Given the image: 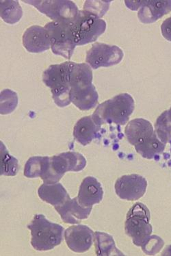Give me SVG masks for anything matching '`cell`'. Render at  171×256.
Masks as SVG:
<instances>
[{
    "instance_id": "cell-1",
    "label": "cell",
    "mask_w": 171,
    "mask_h": 256,
    "mask_svg": "<svg viewBox=\"0 0 171 256\" xmlns=\"http://www.w3.org/2000/svg\"><path fill=\"white\" fill-rule=\"evenodd\" d=\"M72 102L81 110L96 107L98 96L92 84V72L86 63L72 62L70 74Z\"/></svg>"
},
{
    "instance_id": "cell-2",
    "label": "cell",
    "mask_w": 171,
    "mask_h": 256,
    "mask_svg": "<svg viewBox=\"0 0 171 256\" xmlns=\"http://www.w3.org/2000/svg\"><path fill=\"white\" fill-rule=\"evenodd\" d=\"M134 100L128 94H122L98 106L92 118L98 126L115 124L124 126L134 110Z\"/></svg>"
},
{
    "instance_id": "cell-3",
    "label": "cell",
    "mask_w": 171,
    "mask_h": 256,
    "mask_svg": "<svg viewBox=\"0 0 171 256\" xmlns=\"http://www.w3.org/2000/svg\"><path fill=\"white\" fill-rule=\"evenodd\" d=\"M72 62L52 64L44 72L42 81L51 89L56 104L60 108L68 106L72 103L70 74Z\"/></svg>"
},
{
    "instance_id": "cell-4",
    "label": "cell",
    "mask_w": 171,
    "mask_h": 256,
    "mask_svg": "<svg viewBox=\"0 0 171 256\" xmlns=\"http://www.w3.org/2000/svg\"><path fill=\"white\" fill-rule=\"evenodd\" d=\"M28 228L31 231V244L37 251H49L63 240L64 228L48 220L42 214H36Z\"/></svg>"
},
{
    "instance_id": "cell-5",
    "label": "cell",
    "mask_w": 171,
    "mask_h": 256,
    "mask_svg": "<svg viewBox=\"0 0 171 256\" xmlns=\"http://www.w3.org/2000/svg\"><path fill=\"white\" fill-rule=\"evenodd\" d=\"M150 220V210L140 202L136 203L128 212L124 231L135 246L142 248L150 240L153 232Z\"/></svg>"
},
{
    "instance_id": "cell-6",
    "label": "cell",
    "mask_w": 171,
    "mask_h": 256,
    "mask_svg": "<svg viewBox=\"0 0 171 256\" xmlns=\"http://www.w3.org/2000/svg\"><path fill=\"white\" fill-rule=\"evenodd\" d=\"M70 25L76 46H79L96 42L106 30V22L84 10L79 11Z\"/></svg>"
},
{
    "instance_id": "cell-7",
    "label": "cell",
    "mask_w": 171,
    "mask_h": 256,
    "mask_svg": "<svg viewBox=\"0 0 171 256\" xmlns=\"http://www.w3.org/2000/svg\"><path fill=\"white\" fill-rule=\"evenodd\" d=\"M86 165V160L81 154L68 152L50 157L48 172L44 179V184L58 183L65 172H79Z\"/></svg>"
},
{
    "instance_id": "cell-8",
    "label": "cell",
    "mask_w": 171,
    "mask_h": 256,
    "mask_svg": "<svg viewBox=\"0 0 171 256\" xmlns=\"http://www.w3.org/2000/svg\"><path fill=\"white\" fill-rule=\"evenodd\" d=\"M44 28L49 34L53 53L70 59L77 46L70 22L53 21L46 24Z\"/></svg>"
},
{
    "instance_id": "cell-9",
    "label": "cell",
    "mask_w": 171,
    "mask_h": 256,
    "mask_svg": "<svg viewBox=\"0 0 171 256\" xmlns=\"http://www.w3.org/2000/svg\"><path fill=\"white\" fill-rule=\"evenodd\" d=\"M24 2L34 6L40 12L54 21H74L80 11L74 2L66 0H28Z\"/></svg>"
},
{
    "instance_id": "cell-10",
    "label": "cell",
    "mask_w": 171,
    "mask_h": 256,
    "mask_svg": "<svg viewBox=\"0 0 171 256\" xmlns=\"http://www.w3.org/2000/svg\"><path fill=\"white\" fill-rule=\"evenodd\" d=\"M124 56V52L118 46L96 42L87 52L86 62L91 68L98 70L116 66L120 62Z\"/></svg>"
},
{
    "instance_id": "cell-11",
    "label": "cell",
    "mask_w": 171,
    "mask_h": 256,
    "mask_svg": "<svg viewBox=\"0 0 171 256\" xmlns=\"http://www.w3.org/2000/svg\"><path fill=\"white\" fill-rule=\"evenodd\" d=\"M115 192L120 199L136 201L146 194L148 182L137 174L122 176L115 183Z\"/></svg>"
},
{
    "instance_id": "cell-12",
    "label": "cell",
    "mask_w": 171,
    "mask_h": 256,
    "mask_svg": "<svg viewBox=\"0 0 171 256\" xmlns=\"http://www.w3.org/2000/svg\"><path fill=\"white\" fill-rule=\"evenodd\" d=\"M94 234L88 226H70L64 232L66 244L72 251L84 253L89 250L94 243Z\"/></svg>"
},
{
    "instance_id": "cell-13",
    "label": "cell",
    "mask_w": 171,
    "mask_h": 256,
    "mask_svg": "<svg viewBox=\"0 0 171 256\" xmlns=\"http://www.w3.org/2000/svg\"><path fill=\"white\" fill-rule=\"evenodd\" d=\"M124 134L130 144L134 146L150 142L157 136L153 126L144 118H135L128 124Z\"/></svg>"
},
{
    "instance_id": "cell-14",
    "label": "cell",
    "mask_w": 171,
    "mask_h": 256,
    "mask_svg": "<svg viewBox=\"0 0 171 256\" xmlns=\"http://www.w3.org/2000/svg\"><path fill=\"white\" fill-rule=\"evenodd\" d=\"M23 44L30 53H42L52 47L48 31L44 27L32 26L23 35Z\"/></svg>"
},
{
    "instance_id": "cell-15",
    "label": "cell",
    "mask_w": 171,
    "mask_h": 256,
    "mask_svg": "<svg viewBox=\"0 0 171 256\" xmlns=\"http://www.w3.org/2000/svg\"><path fill=\"white\" fill-rule=\"evenodd\" d=\"M55 210L60 215L63 222L68 224H79L81 220L88 218L92 207L82 206L78 198H68L64 204L55 206Z\"/></svg>"
},
{
    "instance_id": "cell-16",
    "label": "cell",
    "mask_w": 171,
    "mask_h": 256,
    "mask_svg": "<svg viewBox=\"0 0 171 256\" xmlns=\"http://www.w3.org/2000/svg\"><path fill=\"white\" fill-rule=\"evenodd\" d=\"M104 190L96 178L88 176L84 179L80 186L78 199L84 207H92L103 200Z\"/></svg>"
},
{
    "instance_id": "cell-17",
    "label": "cell",
    "mask_w": 171,
    "mask_h": 256,
    "mask_svg": "<svg viewBox=\"0 0 171 256\" xmlns=\"http://www.w3.org/2000/svg\"><path fill=\"white\" fill-rule=\"evenodd\" d=\"M171 12V1H142L138 18L143 24L154 23Z\"/></svg>"
},
{
    "instance_id": "cell-18",
    "label": "cell",
    "mask_w": 171,
    "mask_h": 256,
    "mask_svg": "<svg viewBox=\"0 0 171 256\" xmlns=\"http://www.w3.org/2000/svg\"><path fill=\"white\" fill-rule=\"evenodd\" d=\"M100 129L101 126L94 122L92 115L84 116L76 123L74 130V136L78 142L86 146L96 138Z\"/></svg>"
},
{
    "instance_id": "cell-19",
    "label": "cell",
    "mask_w": 171,
    "mask_h": 256,
    "mask_svg": "<svg viewBox=\"0 0 171 256\" xmlns=\"http://www.w3.org/2000/svg\"><path fill=\"white\" fill-rule=\"evenodd\" d=\"M39 198L54 206H60L70 198L60 183L44 184L38 190Z\"/></svg>"
},
{
    "instance_id": "cell-20",
    "label": "cell",
    "mask_w": 171,
    "mask_h": 256,
    "mask_svg": "<svg viewBox=\"0 0 171 256\" xmlns=\"http://www.w3.org/2000/svg\"><path fill=\"white\" fill-rule=\"evenodd\" d=\"M50 162L49 156H33L25 165L24 176L28 178H40L44 179L47 174Z\"/></svg>"
},
{
    "instance_id": "cell-21",
    "label": "cell",
    "mask_w": 171,
    "mask_h": 256,
    "mask_svg": "<svg viewBox=\"0 0 171 256\" xmlns=\"http://www.w3.org/2000/svg\"><path fill=\"white\" fill-rule=\"evenodd\" d=\"M94 242L98 256L124 255L116 248L112 237L107 234L96 232L94 233Z\"/></svg>"
},
{
    "instance_id": "cell-22",
    "label": "cell",
    "mask_w": 171,
    "mask_h": 256,
    "mask_svg": "<svg viewBox=\"0 0 171 256\" xmlns=\"http://www.w3.org/2000/svg\"><path fill=\"white\" fill-rule=\"evenodd\" d=\"M1 18L6 23L16 24L23 16V10L18 1H1Z\"/></svg>"
},
{
    "instance_id": "cell-23",
    "label": "cell",
    "mask_w": 171,
    "mask_h": 256,
    "mask_svg": "<svg viewBox=\"0 0 171 256\" xmlns=\"http://www.w3.org/2000/svg\"><path fill=\"white\" fill-rule=\"evenodd\" d=\"M155 131L163 144H166L171 142V108L164 111L158 118L155 124Z\"/></svg>"
},
{
    "instance_id": "cell-24",
    "label": "cell",
    "mask_w": 171,
    "mask_h": 256,
    "mask_svg": "<svg viewBox=\"0 0 171 256\" xmlns=\"http://www.w3.org/2000/svg\"><path fill=\"white\" fill-rule=\"evenodd\" d=\"M20 170L18 160L11 156L1 142V175L14 176Z\"/></svg>"
},
{
    "instance_id": "cell-25",
    "label": "cell",
    "mask_w": 171,
    "mask_h": 256,
    "mask_svg": "<svg viewBox=\"0 0 171 256\" xmlns=\"http://www.w3.org/2000/svg\"><path fill=\"white\" fill-rule=\"evenodd\" d=\"M110 2V1H86L84 6V10L102 18L106 14Z\"/></svg>"
},
{
    "instance_id": "cell-26",
    "label": "cell",
    "mask_w": 171,
    "mask_h": 256,
    "mask_svg": "<svg viewBox=\"0 0 171 256\" xmlns=\"http://www.w3.org/2000/svg\"><path fill=\"white\" fill-rule=\"evenodd\" d=\"M164 246L163 240L157 236H150L148 242L142 246V251L148 255H155Z\"/></svg>"
},
{
    "instance_id": "cell-27",
    "label": "cell",
    "mask_w": 171,
    "mask_h": 256,
    "mask_svg": "<svg viewBox=\"0 0 171 256\" xmlns=\"http://www.w3.org/2000/svg\"><path fill=\"white\" fill-rule=\"evenodd\" d=\"M161 31L164 38L171 42V16L164 21L161 26Z\"/></svg>"
},
{
    "instance_id": "cell-28",
    "label": "cell",
    "mask_w": 171,
    "mask_h": 256,
    "mask_svg": "<svg viewBox=\"0 0 171 256\" xmlns=\"http://www.w3.org/2000/svg\"></svg>"
}]
</instances>
